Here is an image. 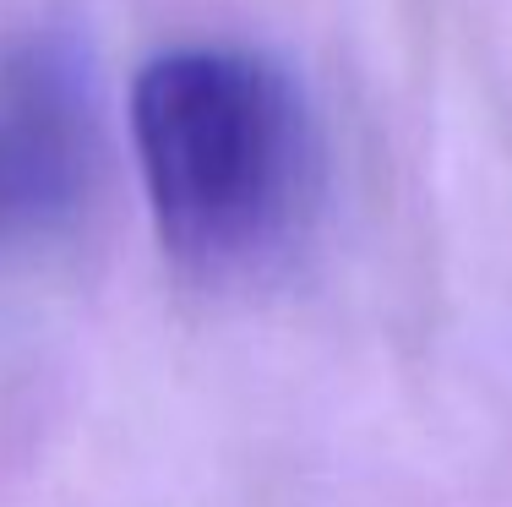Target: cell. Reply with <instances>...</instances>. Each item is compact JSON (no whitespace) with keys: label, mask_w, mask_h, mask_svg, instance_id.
Listing matches in <instances>:
<instances>
[{"label":"cell","mask_w":512,"mask_h":507,"mask_svg":"<svg viewBox=\"0 0 512 507\" xmlns=\"http://www.w3.org/2000/svg\"><path fill=\"white\" fill-rule=\"evenodd\" d=\"M131 137L153 224L191 273H240L278 251L316 186L295 82L240 50H175L142 66Z\"/></svg>","instance_id":"obj_1"},{"label":"cell","mask_w":512,"mask_h":507,"mask_svg":"<svg viewBox=\"0 0 512 507\" xmlns=\"http://www.w3.org/2000/svg\"><path fill=\"white\" fill-rule=\"evenodd\" d=\"M77 77L71 60L55 50H33L22 66H11L6 93H0V186H6V213H39L55 208L77 191L82 175V120Z\"/></svg>","instance_id":"obj_2"},{"label":"cell","mask_w":512,"mask_h":507,"mask_svg":"<svg viewBox=\"0 0 512 507\" xmlns=\"http://www.w3.org/2000/svg\"><path fill=\"white\" fill-rule=\"evenodd\" d=\"M0 219H6V186H0Z\"/></svg>","instance_id":"obj_3"}]
</instances>
